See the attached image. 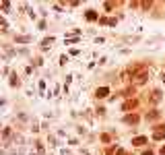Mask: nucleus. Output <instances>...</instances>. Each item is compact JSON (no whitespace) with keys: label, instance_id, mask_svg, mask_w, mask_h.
<instances>
[{"label":"nucleus","instance_id":"nucleus-1","mask_svg":"<svg viewBox=\"0 0 165 155\" xmlns=\"http://www.w3.org/2000/svg\"><path fill=\"white\" fill-rule=\"evenodd\" d=\"M147 79H149V70H144V68H142L138 75H134V81H136V83H144Z\"/></svg>","mask_w":165,"mask_h":155},{"label":"nucleus","instance_id":"nucleus-2","mask_svg":"<svg viewBox=\"0 0 165 155\" xmlns=\"http://www.w3.org/2000/svg\"><path fill=\"white\" fill-rule=\"evenodd\" d=\"M147 143H149V139H147V136H136V139H132V145H134V147L147 145Z\"/></svg>","mask_w":165,"mask_h":155},{"label":"nucleus","instance_id":"nucleus-3","mask_svg":"<svg viewBox=\"0 0 165 155\" xmlns=\"http://www.w3.org/2000/svg\"><path fill=\"white\" fill-rule=\"evenodd\" d=\"M107 93H110V89H107V87H101V89H97V97H105Z\"/></svg>","mask_w":165,"mask_h":155},{"label":"nucleus","instance_id":"nucleus-4","mask_svg":"<svg viewBox=\"0 0 165 155\" xmlns=\"http://www.w3.org/2000/svg\"><path fill=\"white\" fill-rule=\"evenodd\" d=\"M87 19H89V21H95V19H97V13H95V10H89V13H87Z\"/></svg>","mask_w":165,"mask_h":155},{"label":"nucleus","instance_id":"nucleus-5","mask_svg":"<svg viewBox=\"0 0 165 155\" xmlns=\"http://www.w3.org/2000/svg\"><path fill=\"white\" fill-rule=\"evenodd\" d=\"M126 122H132V124H136V122H138V116H126Z\"/></svg>","mask_w":165,"mask_h":155},{"label":"nucleus","instance_id":"nucleus-6","mask_svg":"<svg viewBox=\"0 0 165 155\" xmlns=\"http://www.w3.org/2000/svg\"><path fill=\"white\" fill-rule=\"evenodd\" d=\"M159 99H161V91H155L153 93V102H159Z\"/></svg>","mask_w":165,"mask_h":155},{"label":"nucleus","instance_id":"nucleus-7","mask_svg":"<svg viewBox=\"0 0 165 155\" xmlns=\"http://www.w3.org/2000/svg\"><path fill=\"white\" fill-rule=\"evenodd\" d=\"M116 155H124V149H120V151H118Z\"/></svg>","mask_w":165,"mask_h":155},{"label":"nucleus","instance_id":"nucleus-8","mask_svg":"<svg viewBox=\"0 0 165 155\" xmlns=\"http://www.w3.org/2000/svg\"><path fill=\"white\" fill-rule=\"evenodd\" d=\"M142 155H153V153H151V151H144V153H142Z\"/></svg>","mask_w":165,"mask_h":155},{"label":"nucleus","instance_id":"nucleus-9","mask_svg":"<svg viewBox=\"0 0 165 155\" xmlns=\"http://www.w3.org/2000/svg\"><path fill=\"white\" fill-rule=\"evenodd\" d=\"M161 153H163V155H165V147H161Z\"/></svg>","mask_w":165,"mask_h":155},{"label":"nucleus","instance_id":"nucleus-10","mask_svg":"<svg viewBox=\"0 0 165 155\" xmlns=\"http://www.w3.org/2000/svg\"><path fill=\"white\" fill-rule=\"evenodd\" d=\"M163 81H165V75H163Z\"/></svg>","mask_w":165,"mask_h":155}]
</instances>
